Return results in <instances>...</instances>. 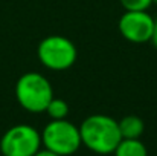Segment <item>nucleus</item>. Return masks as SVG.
<instances>
[{"label": "nucleus", "mask_w": 157, "mask_h": 156, "mask_svg": "<svg viewBox=\"0 0 157 156\" xmlns=\"http://www.w3.org/2000/svg\"><path fill=\"white\" fill-rule=\"evenodd\" d=\"M79 135L82 146L98 155H111L122 139L117 121L102 113L87 116L79 126Z\"/></svg>", "instance_id": "nucleus-1"}, {"label": "nucleus", "mask_w": 157, "mask_h": 156, "mask_svg": "<svg viewBox=\"0 0 157 156\" xmlns=\"http://www.w3.org/2000/svg\"><path fill=\"white\" fill-rule=\"evenodd\" d=\"M15 98L26 112L43 113L53 98L52 84L38 72H26L15 83Z\"/></svg>", "instance_id": "nucleus-2"}, {"label": "nucleus", "mask_w": 157, "mask_h": 156, "mask_svg": "<svg viewBox=\"0 0 157 156\" xmlns=\"http://www.w3.org/2000/svg\"><path fill=\"white\" fill-rule=\"evenodd\" d=\"M41 146L59 156H70L82 146L79 127L67 119H52L41 132Z\"/></svg>", "instance_id": "nucleus-3"}, {"label": "nucleus", "mask_w": 157, "mask_h": 156, "mask_svg": "<svg viewBox=\"0 0 157 156\" xmlns=\"http://www.w3.org/2000/svg\"><path fill=\"white\" fill-rule=\"evenodd\" d=\"M40 63L51 70H66L76 61L78 51L72 40L64 35H48L37 48Z\"/></svg>", "instance_id": "nucleus-4"}, {"label": "nucleus", "mask_w": 157, "mask_h": 156, "mask_svg": "<svg viewBox=\"0 0 157 156\" xmlns=\"http://www.w3.org/2000/svg\"><path fill=\"white\" fill-rule=\"evenodd\" d=\"M41 149V133L29 124L8 129L0 139L2 156H34Z\"/></svg>", "instance_id": "nucleus-5"}, {"label": "nucleus", "mask_w": 157, "mask_h": 156, "mask_svg": "<svg viewBox=\"0 0 157 156\" xmlns=\"http://www.w3.org/2000/svg\"><path fill=\"white\" fill-rule=\"evenodd\" d=\"M121 35L131 43L151 42L154 31V18L147 11H125L117 23Z\"/></svg>", "instance_id": "nucleus-6"}, {"label": "nucleus", "mask_w": 157, "mask_h": 156, "mask_svg": "<svg viewBox=\"0 0 157 156\" xmlns=\"http://www.w3.org/2000/svg\"><path fill=\"white\" fill-rule=\"evenodd\" d=\"M117 124L122 139H139L145 130V122L137 115H127L117 121Z\"/></svg>", "instance_id": "nucleus-7"}, {"label": "nucleus", "mask_w": 157, "mask_h": 156, "mask_svg": "<svg viewBox=\"0 0 157 156\" xmlns=\"http://www.w3.org/2000/svg\"><path fill=\"white\" fill-rule=\"evenodd\" d=\"M114 156H148V150L140 139H121L113 152Z\"/></svg>", "instance_id": "nucleus-8"}, {"label": "nucleus", "mask_w": 157, "mask_h": 156, "mask_svg": "<svg viewBox=\"0 0 157 156\" xmlns=\"http://www.w3.org/2000/svg\"><path fill=\"white\" fill-rule=\"evenodd\" d=\"M46 113L51 116V119H66L69 115V104L61 98L53 97L46 107Z\"/></svg>", "instance_id": "nucleus-9"}, {"label": "nucleus", "mask_w": 157, "mask_h": 156, "mask_svg": "<svg viewBox=\"0 0 157 156\" xmlns=\"http://www.w3.org/2000/svg\"><path fill=\"white\" fill-rule=\"evenodd\" d=\"M125 11H147L154 0H119Z\"/></svg>", "instance_id": "nucleus-10"}, {"label": "nucleus", "mask_w": 157, "mask_h": 156, "mask_svg": "<svg viewBox=\"0 0 157 156\" xmlns=\"http://www.w3.org/2000/svg\"><path fill=\"white\" fill-rule=\"evenodd\" d=\"M34 156H59V155L53 153V152H51V150H48V149H43V150L40 149V150H38V152H37V153H35Z\"/></svg>", "instance_id": "nucleus-11"}, {"label": "nucleus", "mask_w": 157, "mask_h": 156, "mask_svg": "<svg viewBox=\"0 0 157 156\" xmlns=\"http://www.w3.org/2000/svg\"><path fill=\"white\" fill-rule=\"evenodd\" d=\"M151 43L154 45L157 49V18H154V31H153V37H151Z\"/></svg>", "instance_id": "nucleus-12"}]
</instances>
